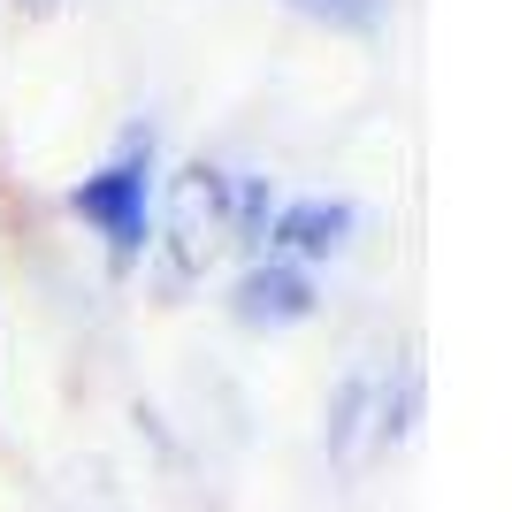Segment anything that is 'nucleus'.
I'll return each mask as SVG.
<instances>
[{
  "instance_id": "f257e3e1",
  "label": "nucleus",
  "mask_w": 512,
  "mask_h": 512,
  "mask_svg": "<svg viewBox=\"0 0 512 512\" xmlns=\"http://www.w3.org/2000/svg\"><path fill=\"white\" fill-rule=\"evenodd\" d=\"M69 207L85 214L92 230L107 237V253L130 268V260L153 245V146H146V138H130L100 176H85V184L69 192Z\"/></svg>"
},
{
  "instance_id": "f03ea898",
  "label": "nucleus",
  "mask_w": 512,
  "mask_h": 512,
  "mask_svg": "<svg viewBox=\"0 0 512 512\" xmlns=\"http://www.w3.org/2000/svg\"><path fill=\"white\" fill-rule=\"evenodd\" d=\"M169 237H176V283H192L222 245L237 237V184L222 169H184L169 199Z\"/></svg>"
},
{
  "instance_id": "7ed1b4c3",
  "label": "nucleus",
  "mask_w": 512,
  "mask_h": 512,
  "mask_svg": "<svg viewBox=\"0 0 512 512\" xmlns=\"http://www.w3.org/2000/svg\"><path fill=\"white\" fill-rule=\"evenodd\" d=\"M314 314V283H306V268H291V260H260V268H245L237 276V321H253V329H291V321Z\"/></svg>"
},
{
  "instance_id": "20e7f679",
  "label": "nucleus",
  "mask_w": 512,
  "mask_h": 512,
  "mask_svg": "<svg viewBox=\"0 0 512 512\" xmlns=\"http://www.w3.org/2000/svg\"><path fill=\"white\" fill-rule=\"evenodd\" d=\"M260 237L291 260H329V253H344V237H352V207H344V199H291L283 214H268Z\"/></svg>"
},
{
  "instance_id": "39448f33",
  "label": "nucleus",
  "mask_w": 512,
  "mask_h": 512,
  "mask_svg": "<svg viewBox=\"0 0 512 512\" xmlns=\"http://www.w3.org/2000/svg\"><path fill=\"white\" fill-rule=\"evenodd\" d=\"M291 8L329 23V31H375V23H383V0H291Z\"/></svg>"
},
{
  "instance_id": "423d86ee",
  "label": "nucleus",
  "mask_w": 512,
  "mask_h": 512,
  "mask_svg": "<svg viewBox=\"0 0 512 512\" xmlns=\"http://www.w3.org/2000/svg\"><path fill=\"white\" fill-rule=\"evenodd\" d=\"M23 16H54V8H62V0H16Z\"/></svg>"
}]
</instances>
